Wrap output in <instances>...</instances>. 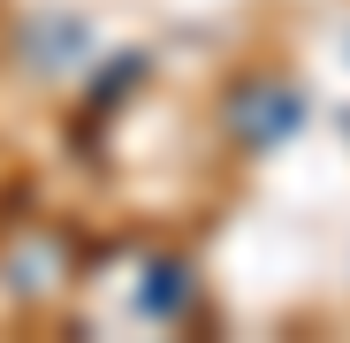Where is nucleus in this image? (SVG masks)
Instances as JSON below:
<instances>
[{"instance_id":"nucleus-1","label":"nucleus","mask_w":350,"mask_h":343,"mask_svg":"<svg viewBox=\"0 0 350 343\" xmlns=\"http://www.w3.org/2000/svg\"><path fill=\"white\" fill-rule=\"evenodd\" d=\"M228 130H237L252 153H274V145H289L305 130V92L297 84H274V77L237 84V92H228Z\"/></svg>"},{"instance_id":"nucleus-2","label":"nucleus","mask_w":350,"mask_h":343,"mask_svg":"<svg viewBox=\"0 0 350 343\" xmlns=\"http://www.w3.org/2000/svg\"><path fill=\"white\" fill-rule=\"evenodd\" d=\"M23 53H31V69H69L77 53H92V31H84V16H38L31 31H23Z\"/></svg>"},{"instance_id":"nucleus-3","label":"nucleus","mask_w":350,"mask_h":343,"mask_svg":"<svg viewBox=\"0 0 350 343\" xmlns=\"http://www.w3.org/2000/svg\"><path fill=\"white\" fill-rule=\"evenodd\" d=\"M137 313L145 320H183L191 313V267L183 259H152L137 282Z\"/></svg>"},{"instance_id":"nucleus-4","label":"nucleus","mask_w":350,"mask_h":343,"mask_svg":"<svg viewBox=\"0 0 350 343\" xmlns=\"http://www.w3.org/2000/svg\"><path fill=\"white\" fill-rule=\"evenodd\" d=\"M137 77H145V53H114V69L92 77V107H99V114H107V107H122V99H130L122 84H137Z\"/></svg>"}]
</instances>
